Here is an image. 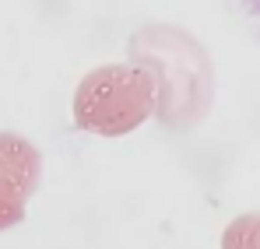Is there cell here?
Listing matches in <instances>:
<instances>
[{"label":"cell","instance_id":"obj_1","mask_svg":"<svg viewBox=\"0 0 260 249\" xmlns=\"http://www.w3.org/2000/svg\"><path fill=\"white\" fill-rule=\"evenodd\" d=\"M158 81L144 63H106L74 91V123L99 137H123L155 109Z\"/></svg>","mask_w":260,"mask_h":249},{"label":"cell","instance_id":"obj_2","mask_svg":"<svg viewBox=\"0 0 260 249\" xmlns=\"http://www.w3.org/2000/svg\"><path fill=\"white\" fill-rule=\"evenodd\" d=\"M43 179V158L21 133H0V228L25 221V207Z\"/></svg>","mask_w":260,"mask_h":249}]
</instances>
